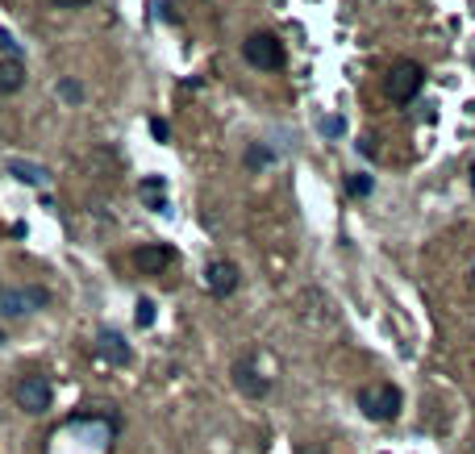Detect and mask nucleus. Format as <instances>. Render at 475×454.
<instances>
[{
  "label": "nucleus",
  "mask_w": 475,
  "mask_h": 454,
  "mask_svg": "<svg viewBox=\"0 0 475 454\" xmlns=\"http://www.w3.org/2000/svg\"><path fill=\"white\" fill-rule=\"evenodd\" d=\"M0 296H4V292H0Z\"/></svg>",
  "instance_id": "obj_24"
},
{
  "label": "nucleus",
  "mask_w": 475,
  "mask_h": 454,
  "mask_svg": "<svg viewBox=\"0 0 475 454\" xmlns=\"http://www.w3.org/2000/svg\"><path fill=\"white\" fill-rule=\"evenodd\" d=\"M271 159H276V154H271L267 146H259V142L246 150V167H250V171H259V167H271Z\"/></svg>",
  "instance_id": "obj_13"
},
{
  "label": "nucleus",
  "mask_w": 475,
  "mask_h": 454,
  "mask_svg": "<svg viewBox=\"0 0 475 454\" xmlns=\"http://www.w3.org/2000/svg\"><path fill=\"white\" fill-rule=\"evenodd\" d=\"M50 396H54V388H50L47 375H38V371H25L13 384V400H17V409H25V412H47Z\"/></svg>",
  "instance_id": "obj_2"
},
{
  "label": "nucleus",
  "mask_w": 475,
  "mask_h": 454,
  "mask_svg": "<svg viewBox=\"0 0 475 454\" xmlns=\"http://www.w3.org/2000/svg\"><path fill=\"white\" fill-rule=\"evenodd\" d=\"M150 134H154V142H167V137H171V125H167L163 117H154V121H150Z\"/></svg>",
  "instance_id": "obj_19"
},
{
  "label": "nucleus",
  "mask_w": 475,
  "mask_h": 454,
  "mask_svg": "<svg viewBox=\"0 0 475 454\" xmlns=\"http://www.w3.org/2000/svg\"><path fill=\"white\" fill-rule=\"evenodd\" d=\"M242 59L250 67H259V71H276V67H284V42L276 34H267V30H254L242 42Z\"/></svg>",
  "instance_id": "obj_1"
},
{
  "label": "nucleus",
  "mask_w": 475,
  "mask_h": 454,
  "mask_svg": "<svg viewBox=\"0 0 475 454\" xmlns=\"http://www.w3.org/2000/svg\"><path fill=\"white\" fill-rule=\"evenodd\" d=\"M296 454H330L326 446H317V442H304V446H296Z\"/></svg>",
  "instance_id": "obj_20"
},
{
  "label": "nucleus",
  "mask_w": 475,
  "mask_h": 454,
  "mask_svg": "<svg viewBox=\"0 0 475 454\" xmlns=\"http://www.w3.org/2000/svg\"><path fill=\"white\" fill-rule=\"evenodd\" d=\"M96 350L109 359V363H117V367H125L130 359H134V350H130V342L121 338V333H113V329H104L100 338H96Z\"/></svg>",
  "instance_id": "obj_9"
},
{
  "label": "nucleus",
  "mask_w": 475,
  "mask_h": 454,
  "mask_svg": "<svg viewBox=\"0 0 475 454\" xmlns=\"http://www.w3.org/2000/svg\"><path fill=\"white\" fill-rule=\"evenodd\" d=\"M138 196L154 213H167V180H142L138 183Z\"/></svg>",
  "instance_id": "obj_12"
},
{
  "label": "nucleus",
  "mask_w": 475,
  "mask_h": 454,
  "mask_svg": "<svg viewBox=\"0 0 475 454\" xmlns=\"http://www.w3.org/2000/svg\"><path fill=\"white\" fill-rule=\"evenodd\" d=\"M0 342H4V333H0Z\"/></svg>",
  "instance_id": "obj_23"
},
{
  "label": "nucleus",
  "mask_w": 475,
  "mask_h": 454,
  "mask_svg": "<svg viewBox=\"0 0 475 454\" xmlns=\"http://www.w3.org/2000/svg\"><path fill=\"white\" fill-rule=\"evenodd\" d=\"M130 259H134V267H138L142 275H159V271H167V267L175 263V250H171V246L150 242V246H138Z\"/></svg>",
  "instance_id": "obj_7"
},
{
  "label": "nucleus",
  "mask_w": 475,
  "mask_h": 454,
  "mask_svg": "<svg viewBox=\"0 0 475 454\" xmlns=\"http://www.w3.org/2000/svg\"><path fill=\"white\" fill-rule=\"evenodd\" d=\"M421 84H426V71L417 67V63H396L392 71H388V80H383V88H388V96L396 100V104H409L417 92H421Z\"/></svg>",
  "instance_id": "obj_4"
},
{
  "label": "nucleus",
  "mask_w": 475,
  "mask_h": 454,
  "mask_svg": "<svg viewBox=\"0 0 475 454\" xmlns=\"http://www.w3.org/2000/svg\"><path fill=\"white\" fill-rule=\"evenodd\" d=\"M317 130H321L326 137H342L346 121H342V117H321V121H317Z\"/></svg>",
  "instance_id": "obj_16"
},
{
  "label": "nucleus",
  "mask_w": 475,
  "mask_h": 454,
  "mask_svg": "<svg viewBox=\"0 0 475 454\" xmlns=\"http://www.w3.org/2000/svg\"><path fill=\"white\" fill-rule=\"evenodd\" d=\"M359 409L367 412L371 421H396V412H400V388H392V384L363 388L359 392Z\"/></svg>",
  "instance_id": "obj_3"
},
{
  "label": "nucleus",
  "mask_w": 475,
  "mask_h": 454,
  "mask_svg": "<svg viewBox=\"0 0 475 454\" xmlns=\"http://www.w3.org/2000/svg\"><path fill=\"white\" fill-rule=\"evenodd\" d=\"M471 279H475V267H471Z\"/></svg>",
  "instance_id": "obj_22"
},
{
  "label": "nucleus",
  "mask_w": 475,
  "mask_h": 454,
  "mask_svg": "<svg viewBox=\"0 0 475 454\" xmlns=\"http://www.w3.org/2000/svg\"><path fill=\"white\" fill-rule=\"evenodd\" d=\"M346 192H350V196H371V176H363V171L350 176V180H346Z\"/></svg>",
  "instance_id": "obj_15"
},
{
  "label": "nucleus",
  "mask_w": 475,
  "mask_h": 454,
  "mask_svg": "<svg viewBox=\"0 0 475 454\" xmlns=\"http://www.w3.org/2000/svg\"><path fill=\"white\" fill-rule=\"evenodd\" d=\"M230 379H234V388L242 392V396H250V400H263L267 392H271V379L259 371V363L250 359V355H242V359H234V371H230Z\"/></svg>",
  "instance_id": "obj_5"
},
{
  "label": "nucleus",
  "mask_w": 475,
  "mask_h": 454,
  "mask_svg": "<svg viewBox=\"0 0 475 454\" xmlns=\"http://www.w3.org/2000/svg\"><path fill=\"white\" fill-rule=\"evenodd\" d=\"M47 300H50V292L38 288V283H30V288H8V292L0 296V313H4V317H21V313L42 309Z\"/></svg>",
  "instance_id": "obj_6"
},
{
  "label": "nucleus",
  "mask_w": 475,
  "mask_h": 454,
  "mask_svg": "<svg viewBox=\"0 0 475 454\" xmlns=\"http://www.w3.org/2000/svg\"><path fill=\"white\" fill-rule=\"evenodd\" d=\"M204 288H209L213 296H230V292L238 288V267H234V263H226V259L209 263V271H204Z\"/></svg>",
  "instance_id": "obj_8"
},
{
  "label": "nucleus",
  "mask_w": 475,
  "mask_h": 454,
  "mask_svg": "<svg viewBox=\"0 0 475 454\" xmlns=\"http://www.w3.org/2000/svg\"><path fill=\"white\" fill-rule=\"evenodd\" d=\"M58 96H63L67 104H84V84L67 75V80H58Z\"/></svg>",
  "instance_id": "obj_14"
},
{
  "label": "nucleus",
  "mask_w": 475,
  "mask_h": 454,
  "mask_svg": "<svg viewBox=\"0 0 475 454\" xmlns=\"http://www.w3.org/2000/svg\"><path fill=\"white\" fill-rule=\"evenodd\" d=\"M25 88V63L21 59H0V96Z\"/></svg>",
  "instance_id": "obj_10"
},
{
  "label": "nucleus",
  "mask_w": 475,
  "mask_h": 454,
  "mask_svg": "<svg viewBox=\"0 0 475 454\" xmlns=\"http://www.w3.org/2000/svg\"><path fill=\"white\" fill-rule=\"evenodd\" d=\"M63 8H84V4H92V0H58Z\"/></svg>",
  "instance_id": "obj_21"
},
{
  "label": "nucleus",
  "mask_w": 475,
  "mask_h": 454,
  "mask_svg": "<svg viewBox=\"0 0 475 454\" xmlns=\"http://www.w3.org/2000/svg\"><path fill=\"white\" fill-rule=\"evenodd\" d=\"M8 176H17V180L30 183V188H47V183H50V171H47V167H38V163H25V159H8Z\"/></svg>",
  "instance_id": "obj_11"
},
{
  "label": "nucleus",
  "mask_w": 475,
  "mask_h": 454,
  "mask_svg": "<svg viewBox=\"0 0 475 454\" xmlns=\"http://www.w3.org/2000/svg\"><path fill=\"white\" fill-rule=\"evenodd\" d=\"M134 317H138L142 329H150V325H154V300H138V313H134Z\"/></svg>",
  "instance_id": "obj_18"
},
{
  "label": "nucleus",
  "mask_w": 475,
  "mask_h": 454,
  "mask_svg": "<svg viewBox=\"0 0 475 454\" xmlns=\"http://www.w3.org/2000/svg\"><path fill=\"white\" fill-rule=\"evenodd\" d=\"M0 50H4V59H21V42L8 30H0Z\"/></svg>",
  "instance_id": "obj_17"
}]
</instances>
